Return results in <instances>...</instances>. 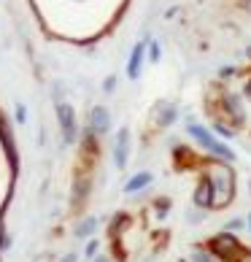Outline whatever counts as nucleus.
<instances>
[{"mask_svg":"<svg viewBox=\"0 0 251 262\" xmlns=\"http://www.w3.org/2000/svg\"><path fill=\"white\" fill-rule=\"evenodd\" d=\"M151 116H154V122H157V127H170V124L178 119V108H176V103H170V100H157L151 108Z\"/></svg>","mask_w":251,"mask_h":262,"instance_id":"nucleus-4","label":"nucleus"},{"mask_svg":"<svg viewBox=\"0 0 251 262\" xmlns=\"http://www.w3.org/2000/svg\"><path fill=\"white\" fill-rule=\"evenodd\" d=\"M208 251L216 259H221V262H238L240 257L246 254V249L238 244V238L233 235V232H227V230L216 232V235L208 241Z\"/></svg>","mask_w":251,"mask_h":262,"instance_id":"nucleus-3","label":"nucleus"},{"mask_svg":"<svg viewBox=\"0 0 251 262\" xmlns=\"http://www.w3.org/2000/svg\"><path fill=\"white\" fill-rule=\"evenodd\" d=\"M16 119H19V122H25V119H27V114H25V105H22V103L16 105Z\"/></svg>","mask_w":251,"mask_h":262,"instance_id":"nucleus-21","label":"nucleus"},{"mask_svg":"<svg viewBox=\"0 0 251 262\" xmlns=\"http://www.w3.org/2000/svg\"><path fill=\"white\" fill-rule=\"evenodd\" d=\"M154 208H157V216L162 219V216L168 213V208H170V200H168V198H159L157 203H154Z\"/></svg>","mask_w":251,"mask_h":262,"instance_id":"nucleus-16","label":"nucleus"},{"mask_svg":"<svg viewBox=\"0 0 251 262\" xmlns=\"http://www.w3.org/2000/svg\"><path fill=\"white\" fill-rule=\"evenodd\" d=\"M113 86H117V79H113V76H108V79L103 81V90H105V92H111Z\"/></svg>","mask_w":251,"mask_h":262,"instance_id":"nucleus-19","label":"nucleus"},{"mask_svg":"<svg viewBox=\"0 0 251 262\" xmlns=\"http://www.w3.org/2000/svg\"><path fill=\"white\" fill-rule=\"evenodd\" d=\"M3 143H6V154H8V162H11V168H16V154H14V141H11V133L8 127L3 124Z\"/></svg>","mask_w":251,"mask_h":262,"instance_id":"nucleus-13","label":"nucleus"},{"mask_svg":"<svg viewBox=\"0 0 251 262\" xmlns=\"http://www.w3.org/2000/svg\"><path fill=\"white\" fill-rule=\"evenodd\" d=\"M95 262H108V259H105V257H98V259H95Z\"/></svg>","mask_w":251,"mask_h":262,"instance_id":"nucleus-28","label":"nucleus"},{"mask_svg":"<svg viewBox=\"0 0 251 262\" xmlns=\"http://www.w3.org/2000/svg\"><path fill=\"white\" fill-rule=\"evenodd\" d=\"M202 170H206V179L211 181V189H214V208L216 211L227 208L235 200V170L224 160L202 162Z\"/></svg>","mask_w":251,"mask_h":262,"instance_id":"nucleus-1","label":"nucleus"},{"mask_svg":"<svg viewBox=\"0 0 251 262\" xmlns=\"http://www.w3.org/2000/svg\"><path fill=\"white\" fill-rule=\"evenodd\" d=\"M62 262H76V254H67V257H65Z\"/></svg>","mask_w":251,"mask_h":262,"instance_id":"nucleus-25","label":"nucleus"},{"mask_svg":"<svg viewBox=\"0 0 251 262\" xmlns=\"http://www.w3.org/2000/svg\"><path fill=\"white\" fill-rule=\"evenodd\" d=\"M238 262H251V251H248V249H246V254H243V257H240V259H238Z\"/></svg>","mask_w":251,"mask_h":262,"instance_id":"nucleus-24","label":"nucleus"},{"mask_svg":"<svg viewBox=\"0 0 251 262\" xmlns=\"http://www.w3.org/2000/svg\"><path fill=\"white\" fill-rule=\"evenodd\" d=\"M219 76H221V79H230V76H235V68H221V71H219Z\"/></svg>","mask_w":251,"mask_h":262,"instance_id":"nucleus-20","label":"nucleus"},{"mask_svg":"<svg viewBox=\"0 0 251 262\" xmlns=\"http://www.w3.org/2000/svg\"><path fill=\"white\" fill-rule=\"evenodd\" d=\"M95 227H98V222H95V219H86L84 225H79V230H76V235L84 238V235H89V232H95Z\"/></svg>","mask_w":251,"mask_h":262,"instance_id":"nucleus-15","label":"nucleus"},{"mask_svg":"<svg viewBox=\"0 0 251 262\" xmlns=\"http://www.w3.org/2000/svg\"><path fill=\"white\" fill-rule=\"evenodd\" d=\"M57 116H60V127H62V135L67 143L76 141V116H73V108L62 100H57Z\"/></svg>","mask_w":251,"mask_h":262,"instance_id":"nucleus-5","label":"nucleus"},{"mask_svg":"<svg viewBox=\"0 0 251 262\" xmlns=\"http://www.w3.org/2000/svg\"><path fill=\"white\" fill-rule=\"evenodd\" d=\"M89 124H92L95 133H108V127H111V114H108V108H105V105H95L92 116H89Z\"/></svg>","mask_w":251,"mask_h":262,"instance_id":"nucleus-9","label":"nucleus"},{"mask_svg":"<svg viewBox=\"0 0 251 262\" xmlns=\"http://www.w3.org/2000/svg\"><path fill=\"white\" fill-rule=\"evenodd\" d=\"M248 192H251V181H248Z\"/></svg>","mask_w":251,"mask_h":262,"instance_id":"nucleus-30","label":"nucleus"},{"mask_svg":"<svg viewBox=\"0 0 251 262\" xmlns=\"http://www.w3.org/2000/svg\"><path fill=\"white\" fill-rule=\"evenodd\" d=\"M159 57H162L159 43H157V41H151V43H149V60H151V62H159Z\"/></svg>","mask_w":251,"mask_h":262,"instance_id":"nucleus-17","label":"nucleus"},{"mask_svg":"<svg viewBox=\"0 0 251 262\" xmlns=\"http://www.w3.org/2000/svg\"><path fill=\"white\" fill-rule=\"evenodd\" d=\"M192 262H216V257L208 249H195L192 251Z\"/></svg>","mask_w":251,"mask_h":262,"instance_id":"nucleus-14","label":"nucleus"},{"mask_svg":"<svg viewBox=\"0 0 251 262\" xmlns=\"http://www.w3.org/2000/svg\"><path fill=\"white\" fill-rule=\"evenodd\" d=\"M195 206L200 208V211H208V208H214V189H211V181L202 176L200 179V184H197V189H195Z\"/></svg>","mask_w":251,"mask_h":262,"instance_id":"nucleus-8","label":"nucleus"},{"mask_svg":"<svg viewBox=\"0 0 251 262\" xmlns=\"http://www.w3.org/2000/svg\"><path fill=\"white\" fill-rule=\"evenodd\" d=\"M151 181H154L151 173H149V170H141V173H135V176L124 184V192H127V195H132V192H141V189H146Z\"/></svg>","mask_w":251,"mask_h":262,"instance_id":"nucleus-10","label":"nucleus"},{"mask_svg":"<svg viewBox=\"0 0 251 262\" xmlns=\"http://www.w3.org/2000/svg\"><path fill=\"white\" fill-rule=\"evenodd\" d=\"M187 133H189L192 138H195L208 154H214V160H224V162H233V160H235V151L230 149L221 138H216L214 130L202 127V124H197V122H189V124H187Z\"/></svg>","mask_w":251,"mask_h":262,"instance_id":"nucleus-2","label":"nucleus"},{"mask_svg":"<svg viewBox=\"0 0 251 262\" xmlns=\"http://www.w3.org/2000/svg\"><path fill=\"white\" fill-rule=\"evenodd\" d=\"M243 95H248V98H251V79L243 84Z\"/></svg>","mask_w":251,"mask_h":262,"instance_id":"nucleus-23","label":"nucleus"},{"mask_svg":"<svg viewBox=\"0 0 251 262\" xmlns=\"http://www.w3.org/2000/svg\"><path fill=\"white\" fill-rule=\"evenodd\" d=\"M211 130H214V135H219L221 141H230V138H235L233 127H230V124H224V122H216V119H214V124H211Z\"/></svg>","mask_w":251,"mask_h":262,"instance_id":"nucleus-12","label":"nucleus"},{"mask_svg":"<svg viewBox=\"0 0 251 262\" xmlns=\"http://www.w3.org/2000/svg\"><path fill=\"white\" fill-rule=\"evenodd\" d=\"M197 157H195V151H189L187 146H176V165L178 168H189V165H195Z\"/></svg>","mask_w":251,"mask_h":262,"instance_id":"nucleus-11","label":"nucleus"},{"mask_svg":"<svg viewBox=\"0 0 251 262\" xmlns=\"http://www.w3.org/2000/svg\"><path fill=\"white\" fill-rule=\"evenodd\" d=\"M243 227H248L243 219H230L227 225H224V230H227V232H233V230H243Z\"/></svg>","mask_w":251,"mask_h":262,"instance_id":"nucleus-18","label":"nucleus"},{"mask_svg":"<svg viewBox=\"0 0 251 262\" xmlns=\"http://www.w3.org/2000/svg\"><path fill=\"white\" fill-rule=\"evenodd\" d=\"M149 49V41H138L130 52V60H127V76L130 79H138L141 76V68H143V57H146Z\"/></svg>","mask_w":251,"mask_h":262,"instance_id":"nucleus-7","label":"nucleus"},{"mask_svg":"<svg viewBox=\"0 0 251 262\" xmlns=\"http://www.w3.org/2000/svg\"><path fill=\"white\" fill-rule=\"evenodd\" d=\"M240 3H246V8H251V0H240Z\"/></svg>","mask_w":251,"mask_h":262,"instance_id":"nucleus-27","label":"nucleus"},{"mask_svg":"<svg viewBox=\"0 0 251 262\" xmlns=\"http://www.w3.org/2000/svg\"><path fill=\"white\" fill-rule=\"evenodd\" d=\"M95 249H98V244H95V241H89V244H86V254H95Z\"/></svg>","mask_w":251,"mask_h":262,"instance_id":"nucleus-22","label":"nucleus"},{"mask_svg":"<svg viewBox=\"0 0 251 262\" xmlns=\"http://www.w3.org/2000/svg\"><path fill=\"white\" fill-rule=\"evenodd\" d=\"M246 57H251V46H248V49H246Z\"/></svg>","mask_w":251,"mask_h":262,"instance_id":"nucleus-29","label":"nucleus"},{"mask_svg":"<svg viewBox=\"0 0 251 262\" xmlns=\"http://www.w3.org/2000/svg\"><path fill=\"white\" fill-rule=\"evenodd\" d=\"M246 225H248V230H251V213H248V216H246Z\"/></svg>","mask_w":251,"mask_h":262,"instance_id":"nucleus-26","label":"nucleus"},{"mask_svg":"<svg viewBox=\"0 0 251 262\" xmlns=\"http://www.w3.org/2000/svg\"><path fill=\"white\" fill-rule=\"evenodd\" d=\"M127 151H130V130L122 127L117 133V141H113V165H117V168L127 165Z\"/></svg>","mask_w":251,"mask_h":262,"instance_id":"nucleus-6","label":"nucleus"}]
</instances>
